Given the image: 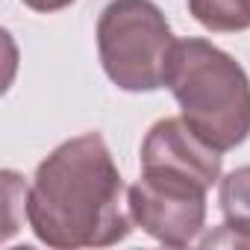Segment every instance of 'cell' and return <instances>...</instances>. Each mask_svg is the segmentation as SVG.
Wrapping results in <instances>:
<instances>
[{
    "label": "cell",
    "mask_w": 250,
    "mask_h": 250,
    "mask_svg": "<svg viewBox=\"0 0 250 250\" xmlns=\"http://www.w3.org/2000/svg\"><path fill=\"white\" fill-rule=\"evenodd\" d=\"M27 221L39 241L62 250L106 247L130 235L124 180L100 133L59 145L27 188Z\"/></svg>",
    "instance_id": "cell-1"
},
{
    "label": "cell",
    "mask_w": 250,
    "mask_h": 250,
    "mask_svg": "<svg viewBox=\"0 0 250 250\" xmlns=\"http://www.w3.org/2000/svg\"><path fill=\"white\" fill-rule=\"evenodd\" d=\"M165 85L183 121L215 150H232L250 136V80L244 68L206 39H177Z\"/></svg>",
    "instance_id": "cell-2"
},
{
    "label": "cell",
    "mask_w": 250,
    "mask_h": 250,
    "mask_svg": "<svg viewBox=\"0 0 250 250\" xmlns=\"http://www.w3.org/2000/svg\"><path fill=\"white\" fill-rule=\"evenodd\" d=\"M174 33L153 0H112L97 21L106 77L124 91H156L174 53Z\"/></svg>",
    "instance_id": "cell-3"
},
{
    "label": "cell",
    "mask_w": 250,
    "mask_h": 250,
    "mask_svg": "<svg viewBox=\"0 0 250 250\" xmlns=\"http://www.w3.org/2000/svg\"><path fill=\"white\" fill-rule=\"evenodd\" d=\"M206 191L191 180L142 174L127 188V209L136 227L168 247L191 244L206 224Z\"/></svg>",
    "instance_id": "cell-4"
},
{
    "label": "cell",
    "mask_w": 250,
    "mask_h": 250,
    "mask_svg": "<svg viewBox=\"0 0 250 250\" xmlns=\"http://www.w3.org/2000/svg\"><path fill=\"white\" fill-rule=\"evenodd\" d=\"M142 174L191 180L212 188L221 180V150L209 147L183 118H162L145 136Z\"/></svg>",
    "instance_id": "cell-5"
},
{
    "label": "cell",
    "mask_w": 250,
    "mask_h": 250,
    "mask_svg": "<svg viewBox=\"0 0 250 250\" xmlns=\"http://www.w3.org/2000/svg\"><path fill=\"white\" fill-rule=\"evenodd\" d=\"M224 224L203 238V247H250V165L229 171L218 186Z\"/></svg>",
    "instance_id": "cell-6"
},
{
    "label": "cell",
    "mask_w": 250,
    "mask_h": 250,
    "mask_svg": "<svg viewBox=\"0 0 250 250\" xmlns=\"http://www.w3.org/2000/svg\"><path fill=\"white\" fill-rule=\"evenodd\" d=\"M188 12L212 33H241L250 27L244 0H188Z\"/></svg>",
    "instance_id": "cell-7"
},
{
    "label": "cell",
    "mask_w": 250,
    "mask_h": 250,
    "mask_svg": "<svg viewBox=\"0 0 250 250\" xmlns=\"http://www.w3.org/2000/svg\"><path fill=\"white\" fill-rule=\"evenodd\" d=\"M24 6H30L33 12H59L65 6H71L74 0H21Z\"/></svg>",
    "instance_id": "cell-8"
},
{
    "label": "cell",
    "mask_w": 250,
    "mask_h": 250,
    "mask_svg": "<svg viewBox=\"0 0 250 250\" xmlns=\"http://www.w3.org/2000/svg\"><path fill=\"white\" fill-rule=\"evenodd\" d=\"M244 6H247V15H250V0H244Z\"/></svg>",
    "instance_id": "cell-9"
}]
</instances>
